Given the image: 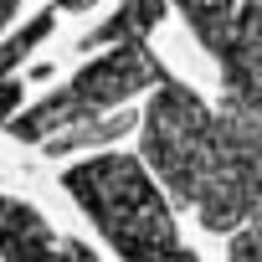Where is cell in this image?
I'll use <instances>...</instances> for the list:
<instances>
[{
  "label": "cell",
  "instance_id": "obj_1",
  "mask_svg": "<svg viewBox=\"0 0 262 262\" xmlns=\"http://www.w3.org/2000/svg\"><path fill=\"white\" fill-rule=\"evenodd\" d=\"M139 149L160 190L190 206L206 231L236 236L262 216V113L231 98L211 108L170 72L139 118Z\"/></svg>",
  "mask_w": 262,
  "mask_h": 262
},
{
  "label": "cell",
  "instance_id": "obj_7",
  "mask_svg": "<svg viewBox=\"0 0 262 262\" xmlns=\"http://www.w3.org/2000/svg\"><path fill=\"white\" fill-rule=\"evenodd\" d=\"M226 262H262V216H252L236 236H231V252Z\"/></svg>",
  "mask_w": 262,
  "mask_h": 262
},
{
  "label": "cell",
  "instance_id": "obj_3",
  "mask_svg": "<svg viewBox=\"0 0 262 262\" xmlns=\"http://www.w3.org/2000/svg\"><path fill=\"white\" fill-rule=\"evenodd\" d=\"M170 77V67L149 52V41H118L108 47L98 62H88L67 88H57L52 98H41L36 108L16 113L6 123V134L21 139V144H47L57 134H72V128H88L98 123L108 108L139 98V93H155L160 82Z\"/></svg>",
  "mask_w": 262,
  "mask_h": 262
},
{
  "label": "cell",
  "instance_id": "obj_4",
  "mask_svg": "<svg viewBox=\"0 0 262 262\" xmlns=\"http://www.w3.org/2000/svg\"><path fill=\"white\" fill-rule=\"evenodd\" d=\"M175 6L221 67L226 98L262 113V0H242L236 11H221L216 0H175Z\"/></svg>",
  "mask_w": 262,
  "mask_h": 262
},
{
  "label": "cell",
  "instance_id": "obj_8",
  "mask_svg": "<svg viewBox=\"0 0 262 262\" xmlns=\"http://www.w3.org/2000/svg\"><path fill=\"white\" fill-rule=\"evenodd\" d=\"M16 103H21V77H0V123L16 118Z\"/></svg>",
  "mask_w": 262,
  "mask_h": 262
},
{
  "label": "cell",
  "instance_id": "obj_5",
  "mask_svg": "<svg viewBox=\"0 0 262 262\" xmlns=\"http://www.w3.org/2000/svg\"><path fill=\"white\" fill-rule=\"evenodd\" d=\"M0 257L6 262H98L82 242L52 236V226L26 206L0 195Z\"/></svg>",
  "mask_w": 262,
  "mask_h": 262
},
{
  "label": "cell",
  "instance_id": "obj_6",
  "mask_svg": "<svg viewBox=\"0 0 262 262\" xmlns=\"http://www.w3.org/2000/svg\"><path fill=\"white\" fill-rule=\"evenodd\" d=\"M139 118H98V123H88V128H72V134H57V139H47L41 149L47 155H72V149H93V144H108V139H123L128 128H134Z\"/></svg>",
  "mask_w": 262,
  "mask_h": 262
},
{
  "label": "cell",
  "instance_id": "obj_2",
  "mask_svg": "<svg viewBox=\"0 0 262 262\" xmlns=\"http://www.w3.org/2000/svg\"><path fill=\"white\" fill-rule=\"evenodd\" d=\"M67 195L123 262H201L175 226V211L139 155H93L62 175Z\"/></svg>",
  "mask_w": 262,
  "mask_h": 262
},
{
  "label": "cell",
  "instance_id": "obj_9",
  "mask_svg": "<svg viewBox=\"0 0 262 262\" xmlns=\"http://www.w3.org/2000/svg\"><path fill=\"white\" fill-rule=\"evenodd\" d=\"M16 6H21V0H0V26H6V21L16 16Z\"/></svg>",
  "mask_w": 262,
  "mask_h": 262
}]
</instances>
